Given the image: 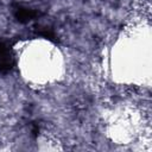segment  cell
Instances as JSON below:
<instances>
[{
    "mask_svg": "<svg viewBox=\"0 0 152 152\" xmlns=\"http://www.w3.org/2000/svg\"><path fill=\"white\" fill-rule=\"evenodd\" d=\"M11 65V59H10V51L6 46L0 44V70L8 69Z\"/></svg>",
    "mask_w": 152,
    "mask_h": 152,
    "instance_id": "obj_1",
    "label": "cell"
}]
</instances>
